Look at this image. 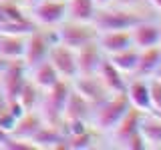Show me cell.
<instances>
[{"label": "cell", "instance_id": "cell-1", "mask_svg": "<svg viewBox=\"0 0 161 150\" xmlns=\"http://www.w3.org/2000/svg\"><path fill=\"white\" fill-rule=\"evenodd\" d=\"M159 16L151 6L145 8H127V6H117V4H107V6H99L97 12L91 22L99 32H107V30H131L137 22L145 18H155Z\"/></svg>", "mask_w": 161, "mask_h": 150}, {"label": "cell", "instance_id": "cell-2", "mask_svg": "<svg viewBox=\"0 0 161 150\" xmlns=\"http://www.w3.org/2000/svg\"><path fill=\"white\" fill-rule=\"evenodd\" d=\"M131 108L129 98L125 92L111 94L99 102L97 106H93V116H91V126L101 134H109L111 130L119 124V120L125 116V112Z\"/></svg>", "mask_w": 161, "mask_h": 150}, {"label": "cell", "instance_id": "cell-3", "mask_svg": "<svg viewBox=\"0 0 161 150\" xmlns=\"http://www.w3.org/2000/svg\"><path fill=\"white\" fill-rule=\"evenodd\" d=\"M73 90L70 80L60 78L57 84H53L50 88L42 90V96L38 102V114L42 116L44 124H53V126H60L63 122V110H64V102L69 98V92Z\"/></svg>", "mask_w": 161, "mask_h": 150}, {"label": "cell", "instance_id": "cell-4", "mask_svg": "<svg viewBox=\"0 0 161 150\" xmlns=\"http://www.w3.org/2000/svg\"><path fill=\"white\" fill-rule=\"evenodd\" d=\"M57 38L58 42L67 44L70 48H80L89 42H95L99 36V30L95 28L93 22H79V20H64L57 28Z\"/></svg>", "mask_w": 161, "mask_h": 150}, {"label": "cell", "instance_id": "cell-5", "mask_svg": "<svg viewBox=\"0 0 161 150\" xmlns=\"http://www.w3.org/2000/svg\"><path fill=\"white\" fill-rule=\"evenodd\" d=\"M28 16L38 28H57L67 20V0H36L30 4Z\"/></svg>", "mask_w": 161, "mask_h": 150}, {"label": "cell", "instance_id": "cell-6", "mask_svg": "<svg viewBox=\"0 0 161 150\" xmlns=\"http://www.w3.org/2000/svg\"><path fill=\"white\" fill-rule=\"evenodd\" d=\"M145 112L135 106H131L125 116L119 120V124L111 130L109 134H105V142H109L107 146L109 148H125V142L133 136L135 132H139V126H141V120H143Z\"/></svg>", "mask_w": 161, "mask_h": 150}, {"label": "cell", "instance_id": "cell-7", "mask_svg": "<svg viewBox=\"0 0 161 150\" xmlns=\"http://www.w3.org/2000/svg\"><path fill=\"white\" fill-rule=\"evenodd\" d=\"M26 78H28V68L22 62V58L20 60H8L6 68L0 72V86H2L4 96H6V102L18 98L20 88L24 86Z\"/></svg>", "mask_w": 161, "mask_h": 150}, {"label": "cell", "instance_id": "cell-8", "mask_svg": "<svg viewBox=\"0 0 161 150\" xmlns=\"http://www.w3.org/2000/svg\"><path fill=\"white\" fill-rule=\"evenodd\" d=\"M48 62L54 66V70L58 72L60 78L64 80H73L79 74L77 66V50L67 46L63 42H54L48 50Z\"/></svg>", "mask_w": 161, "mask_h": 150}, {"label": "cell", "instance_id": "cell-9", "mask_svg": "<svg viewBox=\"0 0 161 150\" xmlns=\"http://www.w3.org/2000/svg\"><path fill=\"white\" fill-rule=\"evenodd\" d=\"M73 88L77 90L79 94H83L85 98L89 100L93 106H97L99 102H103L107 96H111L109 88L103 84V80L99 78V74H77L73 80H70Z\"/></svg>", "mask_w": 161, "mask_h": 150}, {"label": "cell", "instance_id": "cell-10", "mask_svg": "<svg viewBox=\"0 0 161 150\" xmlns=\"http://www.w3.org/2000/svg\"><path fill=\"white\" fill-rule=\"evenodd\" d=\"M125 94L129 98V104L143 112H151L153 106H151V94H149V78L145 76H129L127 88H125Z\"/></svg>", "mask_w": 161, "mask_h": 150}, {"label": "cell", "instance_id": "cell-11", "mask_svg": "<svg viewBox=\"0 0 161 150\" xmlns=\"http://www.w3.org/2000/svg\"><path fill=\"white\" fill-rule=\"evenodd\" d=\"M131 38L137 48H147L159 44V16L145 18L131 28Z\"/></svg>", "mask_w": 161, "mask_h": 150}, {"label": "cell", "instance_id": "cell-12", "mask_svg": "<svg viewBox=\"0 0 161 150\" xmlns=\"http://www.w3.org/2000/svg\"><path fill=\"white\" fill-rule=\"evenodd\" d=\"M91 116H93V104L73 88L69 92L67 102H64L63 120H83V122L91 124Z\"/></svg>", "mask_w": 161, "mask_h": 150}, {"label": "cell", "instance_id": "cell-13", "mask_svg": "<svg viewBox=\"0 0 161 150\" xmlns=\"http://www.w3.org/2000/svg\"><path fill=\"white\" fill-rule=\"evenodd\" d=\"M107 54L101 50V46L95 42H89L85 46L77 48V66H79V74H95L103 62V58Z\"/></svg>", "mask_w": 161, "mask_h": 150}, {"label": "cell", "instance_id": "cell-14", "mask_svg": "<svg viewBox=\"0 0 161 150\" xmlns=\"http://www.w3.org/2000/svg\"><path fill=\"white\" fill-rule=\"evenodd\" d=\"M97 74H99V78L103 80V84L109 88L111 94L125 92L127 82H129V76H127L125 72H121V70L109 60V56L103 58V62H101V66H99V70H97Z\"/></svg>", "mask_w": 161, "mask_h": 150}, {"label": "cell", "instance_id": "cell-15", "mask_svg": "<svg viewBox=\"0 0 161 150\" xmlns=\"http://www.w3.org/2000/svg\"><path fill=\"white\" fill-rule=\"evenodd\" d=\"M97 44L107 56L119 52V50H125L129 46H135L133 38H131V30H107V32H99Z\"/></svg>", "mask_w": 161, "mask_h": 150}, {"label": "cell", "instance_id": "cell-16", "mask_svg": "<svg viewBox=\"0 0 161 150\" xmlns=\"http://www.w3.org/2000/svg\"><path fill=\"white\" fill-rule=\"evenodd\" d=\"M161 68V46H147V48H139V62H137V76H155L157 70Z\"/></svg>", "mask_w": 161, "mask_h": 150}, {"label": "cell", "instance_id": "cell-17", "mask_svg": "<svg viewBox=\"0 0 161 150\" xmlns=\"http://www.w3.org/2000/svg\"><path fill=\"white\" fill-rule=\"evenodd\" d=\"M30 142L34 144V148H64V132L60 126L42 124L30 138Z\"/></svg>", "mask_w": 161, "mask_h": 150}, {"label": "cell", "instance_id": "cell-18", "mask_svg": "<svg viewBox=\"0 0 161 150\" xmlns=\"http://www.w3.org/2000/svg\"><path fill=\"white\" fill-rule=\"evenodd\" d=\"M42 124H44V120L38 114V110H26V112L16 120V126L12 128L10 136L20 138V140H28L30 142V138L36 134V130L42 126Z\"/></svg>", "mask_w": 161, "mask_h": 150}, {"label": "cell", "instance_id": "cell-19", "mask_svg": "<svg viewBox=\"0 0 161 150\" xmlns=\"http://www.w3.org/2000/svg\"><path fill=\"white\" fill-rule=\"evenodd\" d=\"M28 78L32 80L40 90H47V88H50L53 84H57L58 80H60L58 72L54 70L53 64L48 62V58L42 60V62H38L36 66L28 68Z\"/></svg>", "mask_w": 161, "mask_h": 150}, {"label": "cell", "instance_id": "cell-20", "mask_svg": "<svg viewBox=\"0 0 161 150\" xmlns=\"http://www.w3.org/2000/svg\"><path fill=\"white\" fill-rule=\"evenodd\" d=\"M139 132L143 134L149 148H161V118L153 110L145 112L143 120H141V126H139Z\"/></svg>", "mask_w": 161, "mask_h": 150}, {"label": "cell", "instance_id": "cell-21", "mask_svg": "<svg viewBox=\"0 0 161 150\" xmlns=\"http://www.w3.org/2000/svg\"><path fill=\"white\" fill-rule=\"evenodd\" d=\"M26 36L22 34H0V58L4 60H20L24 54Z\"/></svg>", "mask_w": 161, "mask_h": 150}, {"label": "cell", "instance_id": "cell-22", "mask_svg": "<svg viewBox=\"0 0 161 150\" xmlns=\"http://www.w3.org/2000/svg\"><path fill=\"white\" fill-rule=\"evenodd\" d=\"M109 60L121 70V72H125L127 76H133L135 70H137V62H139V48L129 46L125 50H119V52H115V54H109Z\"/></svg>", "mask_w": 161, "mask_h": 150}, {"label": "cell", "instance_id": "cell-23", "mask_svg": "<svg viewBox=\"0 0 161 150\" xmlns=\"http://www.w3.org/2000/svg\"><path fill=\"white\" fill-rule=\"evenodd\" d=\"M95 0H67V18L79 22H91L97 12Z\"/></svg>", "mask_w": 161, "mask_h": 150}, {"label": "cell", "instance_id": "cell-24", "mask_svg": "<svg viewBox=\"0 0 161 150\" xmlns=\"http://www.w3.org/2000/svg\"><path fill=\"white\" fill-rule=\"evenodd\" d=\"M40 96H42V90L30 78H26V82H24V86L20 88V94H18V102L24 106V110H36Z\"/></svg>", "mask_w": 161, "mask_h": 150}, {"label": "cell", "instance_id": "cell-25", "mask_svg": "<svg viewBox=\"0 0 161 150\" xmlns=\"http://www.w3.org/2000/svg\"><path fill=\"white\" fill-rule=\"evenodd\" d=\"M149 94H151L153 110H161V78L159 76H149Z\"/></svg>", "mask_w": 161, "mask_h": 150}, {"label": "cell", "instance_id": "cell-26", "mask_svg": "<svg viewBox=\"0 0 161 150\" xmlns=\"http://www.w3.org/2000/svg\"><path fill=\"white\" fill-rule=\"evenodd\" d=\"M16 120H18V118L14 116V114L10 112V110H8L6 106H4L2 110H0V128H2L6 134H10V132H12V128L16 126Z\"/></svg>", "mask_w": 161, "mask_h": 150}, {"label": "cell", "instance_id": "cell-27", "mask_svg": "<svg viewBox=\"0 0 161 150\" xmlns=\"http://www.w3.org/2000/svg\"><path fill=\"white\" fill-rule=\"evenodd\" d=\"M123 150H149V146H147V142H145L143 134H141V132H135L133 136L125 142V148Z\"/></svg>", "mask_w": 161, "mask_h": 150}, {"label": "cell", "instance_id": "cell-28", "mask_svg": "<svg viewBox=\"0 0 161 150\" xmlns=\"http://www.w3.org/2000/svg\"><path fill=\"white\" fill-rule=\"evenodd\" d=\"M111 4L127 6V8H145V6H151L147 0H111Z\"/></svg>", "mask_w": 161, "mask_h": 150}, {"label": "cell", "instance_id": "cell-29", "mask_svg": "<svg viewBox=\"0 0 161 150\" xmlns=\"http://www.w3.org/2000/svg\"><path fill=\"white\" fill-rule=\"evenodd\" d=\"M147 2L151 4V8H153L155 12H157L159 16H161V0H147Z\"/></svg>", "mask_w": 161, "mask_h": 150}, {"label": "cell", "instance_id": "cell-30", "mask_svg": "<svg viewBox=\"0 0 161 150\" xmlns=\"http://www.w3.org/2000/svg\"><path fill=\"white\" fill-rule=\"evenodd\" d=\"M4 106H6V96H4V92H2V86H0V110Z\"/></svg>", "mask_w": 161, "mask_h": 150}, {"label": "cell", "instance_id": "cell-31", "mask_svg": "<svg viewBox=\"0 0 161 150\" xmlns=\"http://www.w3.org/2000/svg\"><path fill=\"white\" fill-rule=\"evenodd\" d=\"M95 4L97 6H107V4H111V0H95Z\"/></svg>", "mask_w": 161, "mask_h": 150}, {"label": "cell", "instance_id": "cell-32", "mask_svg": "<svg viewBox=\"0 0 161 150\" xmlns=\"http://www.w3.org/2000/svg\"><path fill=\"white\" fill-rule=\"evenodd\" d=\"M6 64H8V60H4V58H0V72H2L4 68H6Z\"/></svg>", "mask_w": 161, "mask_h": 150}, {"label": "cell", "instance_id": "cell-33", "mask_svg": "<svg viewBox=\"0 0 161 150\" xmlns=\"http://www.w3.org/2000/svg\"><path fill=\"white\" fill-rule=\"evenodd\" d=\"M159 46H161V16H159Z\"/></svg>", "mask_w": 161, "mask_h": 150}, {"label": "cell", "instance_id": "cell-34", "mask_svg": "<svg viewBox=\"0 0 161 150\" xmlns=\"http://www.w3.org/2000/svg\"><path fill=\"white\" fill-rule=\"evenodd\" d=\"M0 2H22V0H0ZM24 4V2H22Z\"/></svg>", "mask_w": 161, "mask_h": 150}, {"label": "cell", "instance_id": "cell-35", "mask_svg": "<svg viewBox=\"0 0 161 150\" xmlns=\"http://www.w3.org/2000/svg\"><path fill=\"white\" fill-rule=\"evenodd\" d=\"M22 2H24V4H28V6H30V4H32V2H36V0H22Z\"/></svg>", "mask_w": 161, "mask_h": 150}, {"label": "cell", "instance_id": "cell-36", "mask_svg": "<svg viewBox=\"0 0 161 150\" xmlns=\"http://www.w3.org/2000/svg\"><path fill=\"white\" fill-rule=\"evenodd\" d=\"M155 76H161V68H159V70H157V74H155Z\"/></svg>", "mask_w": 161, "mask_h": 150}]
</instances>
